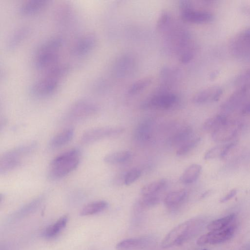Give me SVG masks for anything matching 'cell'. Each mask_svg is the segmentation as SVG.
Segmentation results:
<instances>
[{"mask_svg": "<svg viewBox=\"0 0 250 250\" xmlns=\"http://www.w3.org/2000/svg\"><path fill=\"white\" fill-rule=\"evenodd\" d=\"M202 167L198 164H192L189 166L182 173L180 181L184 184H191L196 181L200 175Z\"/></svg>", "mask_w": 250, "mask_h": 250, "instance_id": "26", "label": "cell"}, {"mask_svg": "<svg viewBox=\"0 0 250 250\" xmlns=\"http://www.w3.org/2000/svg\"><path fill=\"white\" fill-rule=\"evenodd\" d=\"M48 0H30L21 4L18 8L19 12L24 15L37 13L48 4Z\"/></svg>", "mask_w": 250, "mask_h": 250, "instance_id": "20", "label": "cell"}, {"mask_svg": "<svg viewBox=\"0 0 250 250\" xmlns=\"http://www.w3.org/2000/svg\"><path fill=\"white\" fill-rule=\"evenodd\" d=\"M237 141L214 146L208 150L204 155V159L210 160L217 157H224L236 144Z\"/></svg>", "mask_w": 250, "mask_h": 250, "instance_id": "22", "label": "cell"}, {"mask_svg": "<svg viewBox=\"0 0 250 250\" xmlns=\"http://www.w3.org/2000/svg\"><path fill=\"white\" fill-rule=\"evenodd\" d=\"M170 17L169 13L166 11H163L157 21L156 28L158 30L164 29L168 23Z\"/></svg>", "mask_w": 250, "mask_h": 250, "instance_id": "36", "label": "cell"}, {"mask_svg": "<svg viewBox=\"0 0 250 250\" xmlns=\"http://www.w3.org/2000/svg\"><path fill=\"white\" fill-rule=\"evenodd\" d=\"M30 28L27 25H23L17 28L9 37L6 42V48L8 50H14L26 38L30 33Z\"/></svg>", "mask_w": 250, "mask_h": 250, "instance_id": "17", "label": "cell"}, {"mask_svg": "<svg viewBox=\"0 0 250 250\" xmlns=\"http://www.w3.org/2000/svg\"><path fill=\"white\" fill-rule=\"evenodd\" d=\"M237 193V190L236 189H233L229 191L226 195L221 198L220 202L221 203L226 202L231 198H232Z\"/></svg>", "mask_w": 250, "mask_h": 250, "instance_id": "39", "label": "cell"}, {"mask_svg": "<svg viewBox=\"0 0 250 250\" xmlns=\"http://www.w3.org/2000/svg\"><path fill=\"white\" fill-rule=\"evenodd\" d=\"M152 131V122L150 119L141 121L135 129L134 137L139 142H146L149 140Z\"/></svg>", "mask_w": 250, "mask_h": 250, "instance_id": "19", "label": "cell"}, {"mask_svg": "<svg viewBox=\"0 0 250 250\" xmlns=\"http://www.w3.org/2000/svg\"><path fill=\"white\" fill-rule=\"evenodd\" d=\"M64 40L61 36L55 35L44 40L37 47L35 52L58 51L62 45Z\"/></svg>", "mask_w": 250, "mask_h": 250, "instance_id": "21", "label": "cell"}, {"mask_svg": "<svg viewBox=\"0 0 250 250\" xmlns=\"http://www.w3.org/2000/svg\"><path fill=\"white\" fill-rule=\"evenodd\" d=\"M59 59L58 51H42L35 52L34 66L37 69L49 68L56 64Z\"/></svg>", "mask_w": 250, "mask_h": 250, "instance_id": "13", "label": "cell"}, {"mask_svg": "<svg viewBox=\"0 0 250 250\" xmlns=\"http://www.w3.org/2000/svg\"><path fill=\"white\" fill-rule=\"evenodd\" d=\"M142 171L138 168H133L128 171L124 177V184L129 186L140 178Z\"/></svg>", "mask_w": 250, "mask_h": 250, "instance_id": "35", "label": "cell"}, {"mask_svg": "<svg viewBox=\"0 0 250 250\" xmlns=\"http://www.w3.org/2000/svg\"><path fill=\"white\" fill-rule=\"evenodd\" d=\"M36 147L35 143H31L5 152L0 159V173H6L19 166L22 158L34 151Z\"/></svg>", "mask_w": 250, "mask_h": 250, "instance_id": "3", "label": "cell"}, {"mask_svg": "<svg viewBox=\"0 0 250 250\" xmlns=\"http://www.w3.org/2000/svg\"><path fill=\"white\" fill-rule=\"evenodd\" d=\"M81 152L72 149L55 157L51 162L47 177L51 181L59 180L74 170L79 164Z\"/></svg>", "mask_w": 250, "mask_h": 250, "instance_id": "2", "label": "cell"}, {"mask_svg": "<svg viewBox=\"0 0 250 250\" xmlns=\"http://www.w3.org/2000/svg\"><path fill=\"white\" fill-rule=\"evenodd\" d=\"M98 110L97 105L88 99H81L74 103L70 108L69 116L75 119H82L91 116Z\"/></svg>", "mask_w": 250, "mask_h": 250, "instance_id": "9", "label": "cell"}, {"mask_svg": "<svg viewBox=\"0 0 250 250\" xmlns=\"http://www.w3.org/2000/svg\"><path fill=\"white\" fill-rule=\"evenodd\" d=\"M238 124L229 121L226 125L211 133V138L215 142H225L234 137L239 130Z\"/></svg>", "mask_w": 250, "mask_h": 250, "instance_id": "12", "label": "cell"}, {"mask_svg": "<svg viewBox=\"0 0 250 250\" xmlns=\"http://www.w3.org/2000/svg\"><path fill=\"white\" fill-rule=\"evenodd\" d=\"M131 157L128 150H121L106 155L104 158V162L110 165L121 164L128 161Z\"/></svg>", "mask_w": 250, "mask_h": 250, "instance_id": "28", "label": "cell"}, {"mask_svg": "<svg viewBox=\"0 0 250 250\" xmlns=\"http://www.w3.org/2000/svg\"><path fill=\"white\" fill-rule=\"evenodd\" d=\"M229 122L227 117L225 115H216L205 121L203 125V128L204 130L211 131L212 133Z\"/></svg>", "mask_w": 250, "mask_h": 250, "instance_id": "27", "label": "cell"}, {"mask_svg": "<svg viewBox=\"0 0 250 250\" xmlns=\"http://www.w3.org/2000/svg\"><path fill=\"white\" fill-rule=\"evenodd\" d=\"M192 129L189 126H183L179 129L170 138V143L172 146H181L192 138Z\"/></svg>", "mask_w": 250, "mask_h": 250, "instance_id": "24", "label": "cell"}, {"mask_svg": "<svg viewBox=\"0 0 250 250\" xmlns=\"http://www.w3.org/2000/svg\"><path fill=\"white\" fill-rule=\"evenodd\" d=\"M206 250V249H204V250Z\"/></svg>", "mask_w": 250, "mask_h": 250, "instance_id": "43", "label": "cell"}, {"mask_svg": "<svg viewBox=\"0 0 250 250\" xmlns=\"http://www.w3.org/2000/svg\"><path fill=\"white\" fill-rule=\"evenodd\" d=\"M201 138H191L179 147L176 151L178 156L184 155L193 149L200 142Z\"/></svg>", "mask_w": 250, "mask_h": 250, "instance_id": "33", "label": "cell"}, {"mask_svg": "<svg viewBox=\"0 0 250 250\" xmlns=\"http://www.w3.org/2000/svg\"><path fill=\"white\" fill-rule=\"evenodd\" d=\"M241 113L243 115L250 114V102L246 104L241 109Z\"/></svg>", "mask_w": 250, "mask_h": 250, "instance_id": "40", "label": "cell"}, {"mask_svg": "<svg viewBox=\"0 0 250 250\" xmlns=\"http://www.w3.org/2000/svg\"><path fill=\"white\" fill-rule=\"evenodd\" d=\"M60 80L45 75L32 84L29 93L36 98H44L54 94L58 89Z\"/></svg>", "mask_w": 250, "mask_h": 250, "instance_id": "4", "label": "cell"}, {"mask_svg": "<svg viewBox=\"0 0 250 250\" xmlns=\"http://www.w3.org/2000/svg\"><path fill=\"white\" fill-rule=\"evenodd\" d=\"M160 201V198L157 195L142 196L139 200L138 205L141 208H149L157 205Z\"/></svg>", "mask_w": 250, "mask_h": 250, "instance_id": "34", "label": "cell"}, {"mask_svg": "<svg viewBox=\"0 0 250 250\" xmlns=\"http://www.w3.org/2000/svg\"><path fill=\"white\" fill-rule=\"evenodd\" d=\"M124 130L125 128L120 126L93 128L84 132L81 140L83 143L89 144L107 137L120 134Z\"/></svg>", "mask_w": 250, "mask_h": 250, "instance_id": "8", "label": "cell"}, {"mask_svg": "<svg viewBox=\"0 0 250 250\" xmlns=\"http://www.w3.org/2000/svg\"><path fill=\"white\" fill-rule=\"evenodd\" d=\"M250 82V69H249L238 75L233 81L234 85H242Z\"/></svg>", "mask_w": 250, "mask_h": 250, "instance_id": "37", "label": "cell"}, {"mask_svg": "<svg viewBox=\"0 0 250 250\" xmlns=\"http://www.w3.org/2000/svg\"><path fill=\"white\" fill-rule=\"evenodd\" d=\"M236 221V215L232 213L223 218L214 220L207 226L209 231H216L222 229L229 226Z\"/></svg>", "mask_w": 250, "mask_h": 250, "instance_id": "31", "label": "cell"}, {"mask_svg": "<svg viewBox=\"0 0 250 250\" xmlns=\"http://www.w3.org/2000/svg\"><path fill=\"white\" fill-rule=\"evenodd\" d=\"M153 242L152 238L145 236L122 240L116 246L117 250H136L149 246Z\"/></svg>", "mask_w": 250, "mask_h": 250, "instance_id": "15", "label": "cell"}, {"mask_svg": "<svg viewBox=\"0 0 250 250\" xmlns=\"http://www.w3.org/2000/svg\"><path fill=\"white\" fill-rule=\"evenodd\" d=\"M250 91V82L241 85L222 104L223 109L230 110L238 106Z\"/></svg>", "mask_w": 250, "mask_h": 250, "instance_id": "14", "label": "cell"}, {"mask_svg": "<svg viewBox=\"0 0 250 250\" xmlns=\"http://www.w3.org/2000/svg\"><path fill=\"white\" fill-rule=\"evenodd\" d=\"M223 93V89L219 86H211L197 92L192 98V102L202 104L218 101Z\"/></svg>", "mask_w": 250, "mask_h": 250, "instance_id": "11", "label": "cell"}, {"mask_svg": "<svg viewBox=\"0 0 250 250\" xmlns=\"http://www.w3.org/2000/svg\"><path fill=\"white\" fill-rule=\"evenodd\" d=\"M230 47L236 57L250 60V27L243 31L234 38Z\"/></svg>", "mask_w": 250, "mask_h": 250, "instance_id": "7", "label": "cell"}, {"mask_svg": "<svg viewBox=\"0 0 250 250\" xmlns=\"http://www.w3.org/2000/svg\"><path fill=\"white\" fill-rule=\"evenodd\" d=\"M248 250H250V245L248 246Z\"/></svg>", "mask_w": 250, "mask_h": 250, "instance_id": "42", "label": "cell"}, {"mask_svg": "<svg viewBox=\"0 0 250 250\" xmlns=\"http://www.w3.org/2000/svg\"><path fill=\"white\" fill-rule=\"evenodd\" d=\"M181 17L185 21L195 23L208 22L213 18L212 14L208 12L196 10L193 8L182 12Z\"/></svg>", "mask_w": 250, "mask_h": 250, "instance_id": "16", "label": "cell"}, {"mask_svg": "<svg viewBox=\"0 0 250 250\" xmlns=\"http://www.w3.org/2000/svg\"><path fill=\"white\" fill-rule=\"evenodd\" d=\"M187 196V191L185 189L171 191L165 197L164 204L167 208L173 209L179 207L184 202Z\"/></svg>", "mask_w": 250, "mask_h": 250, "instance_id": "18", "label": "cell"}, {"mask_svg": "<svg viewBox=\"0 0 250 250\" xmlns=\"http://www.w3.org/2000/svg\"><path fill=\"white\" fill-rule=\"evenodd\" d=\"M210 192V190H208V191H206L205 193H204L202 195V197H206L207 195H208V194H209Z\"/></svg>", "mask_w": 250, "mask_h": 250, "instance_id": "41", "label": "cell"}, {"mask_svg": "<svg viewBox=\"0 0 250 250\" xmlns=\"http://www.w3.org/2000/svg\"><path fill=\"white\" fill-rule=\"evenodd\" d=\"M194 57L193 51L191 49L183 52L180 56L179 60L183 63L189 62Z\"/></svg>", "mask_w": 250, "mask_h": 250, "instance_id": "38", "label": "cell"}, {"mask_svg": "<svg viewBox=\"0 0 250 250\" xmlns=\"http://www.w3.org/2000/svg\"><path fill=\"white\" fill-rule=\"evenodd\" d=\"M204 224L202 219H189L171 229L161 243L164 249L179 246L195 237L201 230Z\"/></svg>", "mask_w": 250, "mask_h": 250, "instance_id": "1", "label": "cell"}, {"mask_svg": "<svg viewBox=\"0 0 250 250\" xmlns=\"http://www.w3.org/2000/svg\"><path fill=\"white\" fill-rule=\"evenodd\" d=\"M108 206V203L103 200L91 202L85 206L80 211L81 216H88L101 212L105 209Z\"/></svg>", "mask_w": 250, "mask_h": 250, "instance_id": "29", "label": "cell"}, {"mask_svg": "<svg viewBox=\"0 0 250 250\" xmlns=\"http://www.w3.org/2000/svg\"><path fill=\"white\" fill-rule=\"evenodd\" d=\"M167 184V181L164 179L152 182L141 188V194L142 196L157 195L166 187Z\"/></svg>", "mask_w": 250, "mask_h": 250, "instance_id": "30", "label": "cell"}, {"mask_svg": "<svg viewBox=\"0 0 250 250\" xmlns=\"http://www.w3.org/2000/svg\"><path fill=\"white\" fill-rule=\"evenodd\" d=\"M152 79L151 77H146L140 79L130 85L128 93L130 95L138 93L147 87L152 83Z\"/></svg>", "mask_w": 250, "mask_h": 250, "instance_id": "32", "label": "cell"}, {"mask_svg": "<svg viewBox=\"0 0 250 250\" xmlns=\"http://www.w3.org/2000/svg\"><path fill=\"white\" fill-rule=\"evenodd\" d=\"M236 229L237 224L235 221L222 229L209 231L208 233L201 236L197 240V244L202 246L207 244L216 245L225 242L233 236Z\"/></svg>", "mask_w": 250, "mask_h": 250, "instance_id": "5", "label": "cell"}, {"mask_svg": "<svg viewBox=\"0 0 250 250\" xmlns=\"http://www.w3.org/2000/svg\"><path fill=\"white\" fill-rule=\"evenodd\" d=\"M68 220L67 215L61 216L55 223L49 225L45 229L43 233V236L47 238L55 237L65 227Z\"/></svg>", "mask_w": 250, "mask_h": 250, "instance_id": "25", "label": "cell"}, {"mask_svg": "<svg viewBox=\"0 0 250 250\" xmlns=\"http://www.w3.org/2000/svg\"><path fill=\"white\" fill-rule=\"evenodd\" d=\"M97 39L93 33H87L78 38L70 49V54L75 57H81L88 54L96 44Z\"/></svg>", "mask_w": 250, "mask_h": 250, "instance_id": "10", "label": "cell"}, {"mask_svg": "<svg viewBox=\"0 0 250 250\" xmlns=\"http://www.w3.org/2000/svg\"><path fill=\"white\" fill-rule=\"evenodd\" d=\"M177 96L173 93L159 92L145 101L142 104L143 108H154L167 110L172 107L177 103Z\"/></svg>", "mask_w": 250, "mask_h": 250, "instance_id": "6", "label": "cell"}, {"mask_svg": "<svg viewBox=\"0 0 250 250\" xmlns=\"http://www.w3.org/2000/svg\"><path fill=\"white\" fill-rule=\"evenodd\" d=\"M74 130L68 128L54 136L49 142V146L52 149L60 148L68 144L73 138Z\"/></svg>", "mask_w": 250, "mask_h": 250, "instance_id": "23", "label": "cell"}]
</instances>
